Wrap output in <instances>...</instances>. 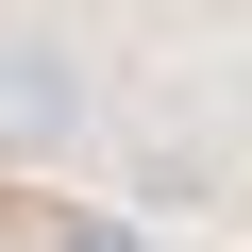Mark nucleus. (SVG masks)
Masks as SVG:
<instances>
[{"label":"nucleus","instance_id":"obj_1","mask_svg":"<svg viewBox=\"0 0 252 252\" xmlns=\"http://www.w3.org/2000/svg\"><path fill=\"white\" fill-rule=\"evenodd\" d=\"M84 135V84H67V51H34V34H0V152H67Z\"/></svg>","mask_w":252,"mask_h":252},{"label":"nucleus","instance_id":"obj_2","mask_svg":"<svg viewBox=\"0 0 252 252\" xmlns=\"http://www.w3.org/2000/svg\"><path fill=\"white\" fill-rule=\"evenodd\" d=\"M67 252H118V235H67Z\"/></svg>","mask_w":252,"mask_h":252}]
</instances>
